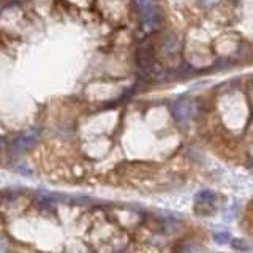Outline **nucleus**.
Here are the masks:
<instances>
[{"label":"nucleus","mask_w":253,"mask_h":253,"mask_svg":"<svg viewBox=\"0 0 253 253\" xmlns=\"http://www.w3.org/2000/svg\"><path fill=\"white\" fill-rule=\"evenodd\" d=\"M141 21H142V26H144L146 30H157L160 27V16H158V11H147V13H142L141 16Z\"/></svg>","instance_id":"obj_3"},{"label":"nucleus","mask_w":253,"mask_h":253,"mask_svg":"<svg viewBox=\"0 0 253 253\" xmlns=\"http://www.w3.org/2000/svg\"><path fill=\"white\" fill-rule=\"evenodd\" d=\"M172 114L177 121H188L196 114V103L192 100H180L172 106Z\"/></svg>","instance_id":"obj_2"},{"label":"nucleus","mask_w":253,"mask_h":253,"mask_svg":"<svg viewBox=\"0 0 253 253\" xmlns=\"http://www.w3.org/2000/svg\"><path fill=\"white\" fill-rule=\"evenodd\" d=\"M213 239H215L218 244H226L229 241V234H226V233H218V234L213 236Z\"/></svg>","instance_id":"obj_7"},{"label":"nucleus","mask_w":253,"mask_h":253,"mask_svg":"<svg viewBox=\"0 0 253 253\" xmlns=\"http://www.w3.org/2000/svg\"><path fill=\"white\" fill-rule=\"evenodd\" d=\"M134 2H136L141 13L157 10V0H134Z\"/></svg>","instance_id":"obj_4"},{"label":"nucleus","mask_w":253,"mask_h":253,"mask_svg":"<svg viewBox=\"0 0 253 253\" xmlns=\"http://www.w3.org/2000/svg\"><path fill=\"white\" fill-rule=\"evenodd\" d=\"M233 247L237 249V250H247L249 245H247V242L242 241V239H234L233 241Z\"/></svg>","instance_id":"obj_6"},{"label":"nucleus","mask_w":253,"mask_h":253,"mask_svg":"<svg viewBox=\"0 0 253 253\" xmlns=\"http://www.w3.org/2000/svg\"><path fill=\"white\" fill-rule=\"evenodd\" d=\"M196 201L198 203H208V204H211V203L215 201V193L211 192V190H203V192H200V193L196 195Z\"/></svg>","instance_id":"obj_5"},{"label":"nucleus","mask_w":253,"mask_h":253,"mask_svg":"<svg viewBox=\"0 0 253 253\" xmlns=\"http://www.w3.org/2000/svg\"><path fill=\"white\" fill-rule=\"evenodd\" d=\"M38 130H29L27 133L19 134L18 138L13 141L11 144V152L13 154H24L26 150H29L30 147L35 146V142L38 141Z\"/></svg>","instance_id":"obj_1"}]
</instances>
